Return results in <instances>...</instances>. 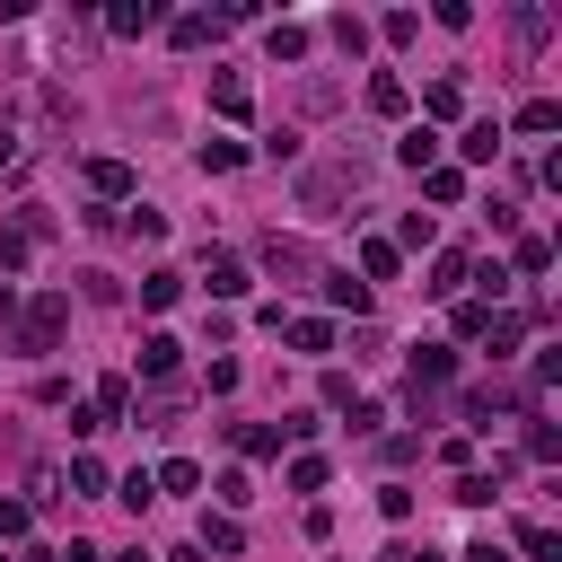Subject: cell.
<instances>
[{
  "label": "cell",
  "mask_w": 562,
  "mask_h": 562,
  "mask_svg": "<svg viewBox=\"0 0 562 562\" xmlns=\"http://www.w3.org/2000/svg\"><path fill=\"white\" fill-rule=\"evenodd\" d=\"M61 334H70V299H61V290L26 299V316H18V351H53Z\"/></svg>",
  "instance_id": "cell-1"
},
{
  "label": "cell",
  "mask_w": 562,
  "mask_h": 562,
  "mask_svg": "<svg viewBox=\"0 0 562 562\" xmlns=\"http://www.w3.org/2000/svg\"><path fill=\"white\" fill-rule=\"evenodd\" d=\"M351 184H360L351 167H307V184H299V202H307V211H334V202H342Z\"/></svg>",
  "instance_id": "cell-2"
},
{
  "label": "cell",
  "mask_w": 562,
  "mask_h": 562,
  "mask_svg": "<svg viewBox=\"0 0 562 562\" xmlns=\"http://www.w3.org/2000/svg\"><path fill=\"white\" fill-rule=\"evenodd\" d=\"M176 369H184V342H176V334H149V342H140V378H149V386H167Z\"/></svg>",
  "instance_id": "cell-3"
},
{
  "label": "cell",
  "mask_w": 562,
  "mask_h": 562,
  "mask_svg": "<svg viewBox=\"0 0 562 562\" xmlns=\"http://www.w3.org/2000/svg\"><path fill=\"white\" fill-rule=\"evenodd\" d=\"M105 26H114V35H149V26H167V9H158V0H114Z\"/></svg>",
  "instance_id": "cell-4"
},
{
  "label": "cell",
  "mask_w": 562,
  "mask_h": 562,
  "mask_svg": "<svg viewBox=\"0 0 562 562\" xmlns=\"http://www.w3.org/2000/svg\"><path fill=\"white\" fill-rule=\"evenodd\" d=\"M88 193L97 202H123L132 193V158H88Z\"/></svg>",
  "instance_id": "cell-5"
},
{
  "label": "cell",
  "mask_w": 562,
  "mask_h": 562,
  "mask_svg": "<svg viewBox=\"0 0 562 562\" xmlns=\"http://www.w3.org/2000/svg\"><path fill=\"white\" fill-rule=\"evenodd\" d=\"M448 378H457L448 342H422V351H413V395H422V386H448Z\"/></svg>",
  "instance_id": "cell-6"
},
{
  "label": "cell",
  "mask_w": 562,
  "mask_h": 562,
  "mask_svg": "<svg viewBox=\"0 0 562 562\" xmlns=\"http://www.w3.org/2000/svg\"><path fill=\"white\" fill-rule=\"evenodd\" d=\"M220 26H228V18H211V9H184V18H167V35H176L184 53H193V44H211Z\"/></svg>",
  "instance_id": "cell-7"
},
{
  "label": "cell",
  "mask_w": 562,
  "mask_h": 562,
  "mask_svg": "<svg viewBox=\"0 0 562 562\" xmlns=\"http://www.w3.org/2000/svg\"><path fill=\"white\" fill-rule=\"evenodd\" d=\"M395 158H404V167H422V176H430V167H439V132H430V123H413V132H404V140H395Z\"/></svg>",
  "instance_id": "cell-8"
},
{
  "label": "cell",
  "mask_w": 562,
  "mask_h": 562,
  "mask_svg": "<svg viewBox=\"0 0 562 562\" xmlns=\"http://www.w3.org/2000/svg\"><path fill=\"white\" fill-rule=\"evenodd\" d=\"M202 553H246V527H237L228 509H220V518L202 509Z\"/></svg>",
  "instance_id": "cell-9"
},
{
  "label": "cell",
  "mask_w": 562,
  "mask_h": 562,
  "mask_svg": "<svg viewBox=\"0 0 562 562\" xmlns=\"http://www.w3.org/2000/svg\"><path fill=\"white\" fill-rule=\"evenodd\" d=\"M211 105H220L228 123H246V105H255V97H246V79H237V70H220V79H211Z\"/></svg>",
  "instance_id": "cell-10"
},
{
  "label": "cell",
  "mask_w": 562,
  "mask_h": 562,
  "mask_svg": "<svg viewBox=\"0 0 562 562\" xmlns=\"http://www.w3.org/2000/svg\"><path fill=\"white\" fill-rule=\"evenodd\" d=\"M422 114H439V123L465 114V79H430V88H422Z\"/></svg>",
  "instance_id": "cell-11"
},
{
  "label": "cell",
  "mask_w": 562,
  "mask_h": 562,
  "mask_svg": "<svg viewBox=\"0 0 562 562\" xmlns=\"http://www.w3.org/2000/svg\"><path fill=\"white\" fill-rule=\"evenodd\" d=\"M395 263H404V255H395L386 237H369V246H360V290H369V281H395Z\"/></svg>",
  "instance_id": "cell-12"
},
{
  "label": "cell",
  "mask_w": 562,
  "mask_h": 562,
  "mask_svg": "<svg viewBox=\"0 0 562 562\" xmlns=\"http://www.w3.org/2000/svg\"><path fill=\"white\" fill-rule=\"evenodd\" d=\"M202 281H211V299H246V263H237V255H211Z\"/></svg>",
  "instance_id": "cell-13"
},
{
  "label": "cell",
  "mask_w": 562,
  "mask_h": 562,
  "mask_svg": "<svg viewBox=\"0 0 562 562\" xmlns=\"http://www.w3.org/2000/svg\"><path fill=\"white\" fill-rule=\"evenodd\" d=\"M176 299H184V272H167V263L140 272V307H176Z\"/></svg>",
  "instance_id": "cell-14"
},
{
  "label": "cell",
  "mask_w": 562,
  "mask_h": 562,
  "mask_svg": "<svg viewBox=\"0 0 562 562\" xmlns=\"http://www.w3.org/2000/svg\"><path fill=\"white\" fill-rule=\"evenodd\" d=\"M457 149H465V167H483V158H501V123H465V140H457Z\"/></svg>",
  "instance_id": "cell-15"
},
{
  "label": "cell",
  "mask_w": 562,
  "mask_h": 562,
  "mask_svg": "<svg viewBox=\"0 0 562 562\" xmlns=\"http://www.w3.org/2000/svg\"><path fill=\"white\" fill-rule=\"evenodd\" d=\"M422 290H430V299H457V290H465V255H439V263H430V281H422Z\"/></svg>",
  "instance_id": "cell-16"
},
{
  "label": "cell",
  "mask_w": 562,
  "mask_h": 562,
  "mask_svg": "<svg viewBox=\"0 0 562 562\" xmlns=\"http://www.w3.org/2000/svg\"><path fill=\"white\" fill-rule=\"evenodd\" d=\"M281 334H290V342H299V351H334V325H325V316H290V325H281Z\"/></svg>",
  "instance_id": "cell-17"
},
{
  "label": "cell",
  "mask_w": 562,
  "mask_h": 562,
  "mask_svg": "<svg viewBox=\"0 0 562 562\" xmlns=\"http://www.w3.org/2000/svg\"><path fill=\"white\" fill-rule=\"evenodd\" d=\"M61 483H70V492H88V501H105V492H114V483H105V465H97V457H70V474H61Z\"/></svg>",
  "instance_id": "cell-18"
},
{
  "label": "cell",
  "mask_w": 562,
  "mask_h": 562,
  "mask_svg": "<svg viewBox=\"0 0 562 562\" xmlns=\"http://www.w3.org/2000/svg\"><path fill=\"white\" fill-rule=\"evenodd\" d=\"M149 483H158V492H202V465H193V457H167Z\"/></svg>",
  "instance_id": "cell-19"
},
{
  "label": "cell",
  "mask_w": 562,
  "mask_h": 562,
  "mask_svg": "<svg viewBox=\"0 0 562 562\" xmlns=\"http://www.w3.org/2000/svg\"><path fill=\"white\" fill-rule=\"evenodd\" d=\"M448 501H457V509H492V501H501V483H492V474H457V492H448Z\"/></svg>",
  "instance_id": "cell-20"
},
{
  "label": "cell",
  "mask_w": 562,
  "mask_h": 562,
  "mask_svg": "<svg viewBox=\"0 0 562 562\" xmlns=\"http://www.w3.org/2000/svg\"><path fill=\"white\" fill-rule=\"evenodd\" d=\"M404 105H413V97H404V79H386V70H378V79H369V114H404Z\"/></svg>",
  "instance_id": "cell-21"
},
{
  "label": "cell",
  "mask_w": 562,
  "mask_h": 562,
  "mask_svg": "<svg viewBox=\"0 0 562 562\" xmlns=\"http://www.w3.org/2000/svg\"><path fill=\"white\" fill-rule=\"evenodd\" d=\"M518 132H562V105H553V97H527V105H518Z\"/></svg>",
  "instance_id": "cell-22"
},
{
  "label": "cell",
  "mask_w": 562,
  "mask_h": 562,
  "mask_svg": "<svg viewBox=\"0 0 562 562\" xmlns=\"http://www.w3.org/2000/svg\"><path fill=\"white\" fill-rule=\"evenodd\" d=\"M263 263H272V272H290V281H299V272H307V246H299V237H272V246H263Z\"/></svg>",
  "instance_id": "cell-23"
},
{
  "label": "cell",
  "mask_w": 562,
  "mask_h": 562,
  "mask_svg": "<svg viewBox=\"0 0 562 562\" xmlns=\"http://www.w3.org/2000/svg\"><path fill=\"white\" fill-rule=\"evenodd\" d=\"M325 299H334V307H351V316H369V290H360L351 272H325Z\"/></svg>",
  "instance_id": "cell-24"
},
{
  "label": "cell",
  "mask_w": 562,
  "mask_h": 562,
  "mask_svg": "<svg viewBox=\"0 0 562 562\" xmlns=\"http://www.w3.org/2000/svg\"><path fill=\"white\" fill-rule=\"evenodd\" d=\"M483 342H492V360H509V351H518V316H509V307H492V325H483Z\"/></svg>",
  "instance_id": "cell-25"
},
{
  "label": "cell",
  "mask_w": 562,
  "mask_h": 562,
  "mask_svg": "<svg viewBox=\"0 0 562 562\" xmlns=\"http://www.w3.org/2000/svg\"><path fill=\"white\" fill-rule=\"evenodd\" d=\"M237 448H246V457H281V430H272V422H237Z\"/></svg>",
  "instance_id": "cell-26"
},
{
  "label": "cell",
  "mask_w": 562,
  "mask_h": 562,
  "mask_svg": "<svg viewBox=\"0 0 562 562\" xmlns=\"http://www.w3.org/2000/svg\"><path fill=\"white\" fill-rule=\"evenodd\" d=\"M53 501H61V465H35L26 474V509H53Z\"/></svg>",
  "instance_id": "cell-27"
},
{
  "label": "cell",
  "mask_w": 562,
  "mask_h": 562,
  "mask_svg": "<svg viewBox=\"0 0 562 562\" xmlns=\"http://www.w3.org/2000/svg\"><path fill=\"white\" fill-rule=\"evenodd\" d=\"M518 553H527V562H553L562 544H553V527H544V518H527V527H518Z\"/></svg>",
  "instance_id": "cell-28"
},
{
  "label": "cell",
  "mask_w": 562,
  "mask_h": 562,
  "mask_svg": "<svg viewBox=\"0 0 562 562\" xmlns=\"http://www.w3.org/2000/svg\"><path fill=\"white\" fill-rule=\"evenodd\" d=\"M509 35H518V44H544V35H553V9H518Z\"/></svg>",
  "instance_id": "cell-29"
},
{
  "label": "cell",
  "mask_w": 562,
  "mask_h": 562,
  "mask_svg": "<svg viewBox=\"0 0 562 562\" xmlns=\"http://www.w3.org/2000/svg\"><path fill=\"white\" fill-rule=\"evenodd\" d=\"M246 158V140H202V176H228Z\"/></svg>",
  "instance_id": "cell-30"
},
{
  "label": "cell",
  "mask_w": 562,
  "mask_h": 562,
  "mask_svg": "<svg viewBox=\"0 0 562 562\" xmlns=\"http://www.w3.org/2000/svg\"><path fill=\"white\" fill-rule=\"evenodd\" d=\"M422 193H430V202H465V176H457V167H430Z\"/></svg>",
  "instance_id": "cell-31"
},
{
  "label": "cell",
  "mask_w": 562,
  "mask_h": 562,
  "mask_svg": "<svg viewBox=\"0 0 562 562\" xmlns=\"http://www.w3.org/2000/svg\"><path fill=\"white\" fill-rule=\"evenodd\" d=\"M378 35H386V44H413V35H422V18H413V9H386V18H378Z\"/></svg>",
  "instance_id": "cell-32"
},
{
  "label": "cell",
  "mask_w": 562,
  "mask_h": 562,
  "mask_svg": "<svg viewBox=\"0 0 562 562\" xmlns=\"http://www.w3.org/2000/svg\"><path fill=\"white\" fill-rule=\"evenodd\" d=\"M272 53H281V61H307V26L281 18V26H272Z\"/></svg>",
  "instance_id": "cell-33"
},
{
  "label": "cell",
  "mask_w": 562,
  "mask_h": 562,
  "mask_svg": "<svg viewBox=\"0 0 562 562\" xmlns=\"http://www.w3.org/2000/svg\"><path fill=\"white\" fill-rule=\"evenodd\" d=\"M483 325H492V299H465V307H457V334H465V342H483Z\"/></svg>",
  "instance_id": "cell-34"
},
{
  "label": "cell",
  "mask_w": 562,
  "mask_h": 562,
  "mask_svg": "<svg viewBox=\"0 0 562 562\" xmlns=\"http://www.w3.org/2000/svg\"><path fill=\"white\" fill-rule=\"evenodd\" d=\"M290 492H325V457H290Z\"/></svg>",
  "instance_id": "cell-35"
},
{
  "label": "cell",
  "mask_w": 562,
  "mask_h": 562,
  "mask_svg": "<svg viewBox=\"0 0 562 562\" xmlns=\"http://www.w3.org/2000/svg\"><path fill=\"white\" fill-rule=\"evenodd\" d=\"M114 501H123V509H149V501H158V483H149V474H123V483H114Z\"/></svg>",
  "instance_id": "cell-36"
},
{
  "label": "cell",
  "mask_w": 562,
  "mask_h": 562,
  "mask_svg": "<svg viewBox=\"0 0 562 562\" xmlns=\"http://www.w3.org/2000/svg\"><path fill=\"white\" fill-rule=\"evenodd\" d=\"M527 457H536V465H553V457H562V439H553V422H536V430H527Z\"/></svg>",
  "instance_id": "cell-37"
},
{
  "label": "cell",
  "mask_w": 562,
  "mask_h": 562,
  "mask_svg": "<svg viewBox=\"0 0 562 562\" xmlns=\"http://www.w3.org/2000/svg\"><path fill=\"white\" fill-rule=\"evenodd\" d=\"M246 501H255V483H246V474H220V509H228V518H237V509H246Z\"/></svg>",
  "instance_id": "cell-38"
},
{
  "label": "cell",
  "mask_w": 562,
  "mask_h": 562,
  "mask_svg": "<svg viewBox=\"0 0 562 562\" xmlns=\"http://www.w3.org/2000/svg\"><path fill=\"white\" fill-rule=\"evenodd\" d=\"M26 263V228H0V272H18Z\"/></svg>",
  "instance_id": "cell-39"
},
{
  "label": "cell",
  "mask_w": 562,
  "mask_h": 562,
  "mask_svg": "<svg viewBox=\"0 0 562 562\" xmlns=\"http://www.w3.org/2000/svg\"><path fill=\"white\" fill-rule=\"evenodd\" d=\"M26 518H35L26 501H0V536H26Z\"/></svg>",
  "instance_id": "cell-40"
},
{
  "label": "cell",
  "mask_w": 562,
  "mask_h": 562,
  "mask_svg": "<svg viewBox=\"0 0 562 562\" xmlns=\"http://www.w3.org/2000/svg\"><path fill=\"white\" fill-rule=\"evenodd\" d=\"M457 562H509V553H501V544H492V536H474V544H465V553H457Z\"/></svg>",
  "instance_id": "cell-41"
},
{
  "label": "cell",
  "mask_w": 562,
  "mask_h": 562,
  "mask_svg": "<svg viewBox=\"0 0 562 562\" xmlns=\"http://www.w3.org/2000/svg\"><path fill=\"white\" fill-rule=\"evenodd\" d=\"M386 562H448V553H430V544H422V553H413V544H395Z\"/></svg>",
  "instance_id": "cell-42"
},
{
  "label": "cell",
  "mask_w": 562,
  "mask_h": 562,
  "mask_svg": "<svg viewBox=\"0 0 562 562\" xmlns=\"http://www.w3.org/2000/svg\"><path fill=\"white\" fill-rule=\"evenodd\" d=\"M61 562H105V553H97V544H79V536H70V553H61Z\"/></svg>",
  "instance_id": "cell-43"
},
{
  "label": "cell",
  "mask_w": 562,
  "mask_h": 562,
  "mask_svg": "<svg viewBox=\"0 0 562 562\" xmlns=\"http://www.w3.org/2000/svg\"><path fill=\"white\" fill-rule=\"evenodd\" d=\"M0 167H18V132L9 123H0Z\"/></svg>",
  "instance_id": "cell-44"
},
{
  "label": "cell",
  "mask_w": 562,
  "mask_h": 562,
  "mask_svg": "<svg viewBox=\"0 0 562 562\" xmlns=\"http://www.w3.org/2000/svg\"><path fill=\"white\" fill-rule=\"evenodd\" d=\"M167 562H211V553H202V544H176V553H167Z\"/></svg>",
  "instance_id": "cell-45"
},
{
  "label": "cell",
  "mask_w": 562,
  "mask_h": 562,
  "mask_svg": "<svg viewBox=\"0 0 562 562\" xmlns=\"http://www.w3.org/2000/svg\"><path fill=\"white\" fill-rule=\"evenodd\" d=\"M0 316H18V281H0Z\"/></svg>",
  "instance_id": "cell-46"
},
{
  "label": "cell",
  "mask_w": 562,
  "mask_h": 562,
  "mask_svg": "<svg viewBox=\"0 0 562 562\" xmlns=\"http://www.w3.org/2000/svg\"><path fill=\"white\" fill-rule=\"evenodd\" d=\"M114 562H149V553H140V544H132V553H114Z\"/></svg>",
  "instance_id": "cell-47"
}]
</instances>
